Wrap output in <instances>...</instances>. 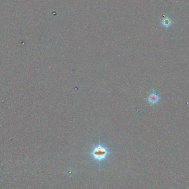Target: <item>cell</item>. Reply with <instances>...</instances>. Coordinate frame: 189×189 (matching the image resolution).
<instances>
[{"mask_svg":"<svg viewBox=\"0 0 189 189\" xmlns=\"http://www.w3.org/2000/svg\"><path fill=\"white\" fill-rule=\"evenodd\" d=\"M110 154L107 147L101 143L94 147L91 152L92 157L96 161L101 162L105 160Z\"/></svg>","mask_w":189,"mask_h":189,"instance_id":"6da1fadb","label":"cell"},{"mask_svg":"<svg viewBox=\"0 0 189 189\" xmlns=\"http://www.w3.org/2000/svg\"><path fill=\"white\" fill-rule=\"evenodd\" d=\"M159 100V97L154 93H152L148 98V101L152 105L156 104Z\"/></svg>","mask_w":189,"mask_h":189,"instance_id":"7a4b0ae2","label":"cell"},{"mask_svg":"<svg viewBox=\"0 0 189 189\" xmlns=\"http://www.w3.org/2000/svg\"><path fill=\"white\" fill-rule=\"evenodd\" d=\"M172 21L171 19L169 17H165L163 18L161 21V24L163 27H169L171 25Z\"/></svg>","mask_w":189,"mask_h":189,"instance_id":"3957f363","label":"cell"}]
</instances>
